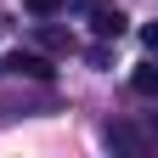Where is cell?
<instances>
[{
  "instance_id": "6da1fadb",
  "label": "cell",
  "mask_w": 158,
  "mask_h": 158,
  "mask_svg": "<svg viewBox=\"0 0 158 158\" xmlns=\"http://www.w3.org/2000/svg\"><path fill=\"white\" fill-rule=\"evenodd\" d=\"M90 28H96V40H118V34L130 28V17L118 11L113 0H96V6H90Z\"/></svg>"
},
{
  "instance_id": "8992f818",
  "label": "cell",
  "mask_w": 158,
  "mask_h": 158,
  "mask_svg": "<svg viewBox=\"0 0 158 158\" xmlns=\"http://www.w3.org/2000/svg\"><path fill=\"white\" fill-rule=\"evenodd\" d=\"M40 45H45V51H73V40L56 34V28H40Z\"/></svg>"
},
{
  "instance_id": "7a4b0ae2",
  "label": "cell",
  "mask_w": 158,
  "mask_h": 158,
  "mask_svg": "<svg viewBox=\"0 0 158 158\" xmlns=\"http://www.w3.org/2000/svg\"><path fill=\"white\" fill-rule=\"evenodd\" d=\"M6 73H28V79H51V62H45V56H34V51H17V56H6Z\"/></svg>"
},
{
  "instance_id": "3957f363",
  "label": "cell",
  "mask_w": 158,
  "mask_h": 158,
  "mask_svg": "<svg viewBox=\"0 0 158 158\" xmlns=\"http://www.w3.org/2000/svg\"><path fill=\"white\" fill-rule=\"evenodd\" d=\"M130 90H135V96H158V68H152V62H135Z\"/></svg>"
},
{
  "instance_id": "277c9868",
  "label": "cell",
  "mask_w": 158,
  "mask_h": 158,
  "mask_svg": "<svg viewBox=\"0 0 158 158\" xmlns=\"http://www.w3.org/2000/svg\"><path fill=\"white\" fill-rule=\"evenodd\" d=\"M107 141H113V147H124V152H141V147H147L130 124H107Z\"/></svg>"
},
{
  "instance_id": "5b68a950",
  "label": "cell",
  "mask_w": 158,
  "mask_h": 158,
  "mask_svg": "<svg viewBox=\"0 0 158 158\" xmlns=\"http://www.w3.org/2000/svg\"><path fill=\"white\" fill-rule=\"evenodd\" d=\"M23 6H28V17H56L68 0H23Z\"/></svg>"
}]
</instances>
